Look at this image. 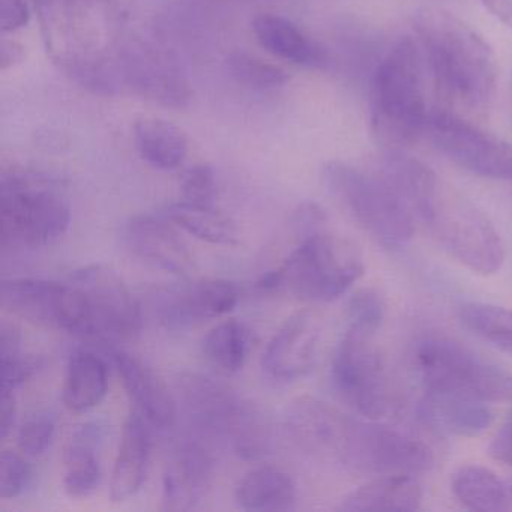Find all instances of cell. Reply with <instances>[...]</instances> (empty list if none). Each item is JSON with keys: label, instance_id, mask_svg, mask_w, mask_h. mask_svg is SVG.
Masks as SVG:
<instances>
[{"label": "cell", "instance_id": "cell-1", "mask_svg": "<svg viewBox=\"0 0 512 512\" xmlns=\"http://www.w3.org/2000/svg\"><path fill=\"white\" fill-rule=\"evenodd\" d=\"M413 23L440 97L454 109L484 115L497 89V61L490 44L442 8L418 11Z\"/></svg>", "mask_w": 512, "mask_h": 512}, {"label": "cell", "instance_id": "cell-2", "mask_svg": "<svg viewBox=\"0 0 512 512\" xmlns=\"http://www.w3.org/2000/svg\"><path fill=\"white\" fill-rule=\"evenodd\" d=\"M371 128L389 149L412 145L424 136L428 112L422 55L410 37L401 38L383 58L371 85Z\"/></svg>", "mask_w": 512, "mask_h": 512}, {"label": "cell", "instance_id": "cell-3", "mask_svg": "<svg viewBox=\"0 0 512 512\" xmlns=\"http://www.w3.org/2000/svg\"><path fill=\"white\" fill-rule=\"evenodd\" d=\"M359 248L334 233H314L302 239L286 262L260 278L263 292L284 289L307 302H332L341 298L364 275Z\"/></svg>", "mask_w": 512, "mask_h": 512}, {"label": "cell", "instance_id": "cell-4", "mask_svg": "<svg viewBox=\"0 0 512 512\" xmlns=\"http://www.w3.org/2000/svg\"><path fill=\"white\" fill-rule=\"evenodd\" d=\"M329 193L352 220L385 250L403 251L415 235V217L391 185L376 173L341 161L323 167Z\"/></svg>", "mask_w": 512, "mask_h": 512}, {"label": "cell", "instance_id": "cell-5", "mask_svg": "<svg viewBox=\"0 0 512 512\" xmlns=\"http://www.w3.org/2000/svg\"><path fill=\"white\" fill-rule=\"evenodd\" d=\"M416 220L427 227L443 251L473 274L487 277L502 268L505 245L499 232L487 215L460 194L440 184Z\"/></svg>", "mask_w": 512, "mask_h": 512}, {"label": "cell", "instance_id": "cell-6", "mask_svg": "<svg viewBox=\"0 0 512 512\" xmlns=\"http://www.w3.org/2000/svg\"><path fill=\"white\" fill-rule=\"evenodd\" d=\"M0 224L4 248L47 247L70 229L71 209L49 179L13 170L0 182Z\"/></svg>", "mask_w": 512, "mask_h": 512}, {"label": "cell", "instance_id": "cell-7", "mask_svg": "<svg viewBox=\"0 0 512 512\" xmlns=\"http://www.w3.org/2000/svg\"><path fill=\"white\" fill-rule=\"evenodd\" d=\"M415 368L428 394L454 395L482 403L512 401V374L445 337L416 346Z\"/></svg>", "mask_w": 512, "mask_h": 512}, {"label": "cell", "instance_id": "cell-8", "mask_svg": "<svg viewBox=\"0 0 512 512\" xmlns=\"http://www.w3.org/2000/svg\"><path fill=\"white\" fill-rule=\"evenodd\" d=\"M181 391L188 418L200 436L230 442L236 454L248 460L265 454L269 443L268 425L262 415L235 392L200 376L182 380Z\"/></svg>", "mask_w": 512, "mask_h": 512}, {"label": "cell", "instance_id": "cell-9", "mask_svg": "<svg viewBox=\"0 0 512 512\" xmlns=\"http://www.w3.org/2000/svg\"><path fill=\"white\" fill-rule=\"evenodd\" d=\"M377 331L350 323L332 361V382L344 401L371 421L388 418L397 397L376 343Z\"/></svg>", "mask_w": 512, "mask_h": 512}, {"label": "cell", "instance_id": "cell-10", "mask_svg": "<svg viewBox=\"0 0 512 512\" xmlns=\"http://www.w3.org/2000/svg\"><path fill=\"white\" fill-rule=\"evenodd\" d=\"M0 301L14 316L47 329L92 340L91 317L85 296L73 283L37 278L2 281Z\"/></svg>", "mask_w": 512, "mask_h": 512}, {"label": "cell", "instance_id": "cell-11", "mask_svg": "<svg viewBox=\"0 0 512 512\" xmlns=\"http://www.w3.org/2000/svg\"><path fill=\"white\" fill-rule=\"evenodd\" d=\"M376 422L352 418L338 463L352 472L373 476L416 475L433 466V452L425 443Z\"/></svg>", "mask_w": 512, "mask_h": 512}, {"label": "cell", "instance_id": "cell-12", "mask_svg": "<svg viewBox=\"0 0 512 512\" xmlns=\"http://www.w3.org/2000/svg\"><path fill=\"white\" fill-rule=\"evenodd\" d=\"M424 136L461 169L482 178L512 181V146L457 113L430 112Z\"/></svg>", "mask_w": 512, "mask_h": 512}, {"label": "cell", "instance_id": "cell-13", "mask_svg": "<svg viewBox=\"0 0 512 512\" xmlns=\"http://www.w3.org/2000/svg\"><path fill=\"white\" fill-rule=\"evenodd\" d=\"M70 281L85 296L92 340L125 343L139 337L142 310L115 271L103 265L85 266L77 269Z\"/></svg>", "mask_w": 512, "mask_h": 512}, {"label": "cell", "instance_id": "cell-14", "mask_svg": "<svg viewBox=\"0 0 512 512\" xmlns=\"http://www.w3.org/2000/svg\"><path fill=\"white\" fill-rule=\"evenodd\" d=\"M121 82L152 103L181 109L191 100L190 83L169 50L146 41H125L116 52Z\"/></svg>", "mask_w": 512, "mask_h": 512}, {"label": "cell", "instance_id": "cell-15", "mask_svg": "<svg viewBox=\"0 0 512 512\" xmlns=\"http://www.w3.org/2000/svg\"><path fill=\"white\" fill-rule=\"evenodd\" d=\"M319 319L311 311H298L271 338L262 356L266 379L289 385L307 376L317 358Z\"/></svg>", "mask_w": 512, "mask_h": 512}, {"label": "cell", "instance_id": "cell-16", "mask_svg": "<svg viewBox=\"0 0 512 512\" xmlns=\"http://www.w3.org/2000/svg\"><path fill=\"white\" fill-rule=\"evenodd\" d=\"M157 314L169 329H187L226 316L238 305V287L227 280L194 281L157 295Z\"/></svg>", "mask_w": 512, "mask_h": 512}, {"label": "cell", "instance_id": "cell-17", "mask_svg": "<svg viewBox=\"0 0 512 512\" xmlns=\"http://www.w3.org/2000/svg\"><path fill=\"white\" fill-rule=\"evenodd\" d=\"M169 218L136 215L125 221L119 232L122 247L140 262L167 274L188 277L194 260Z\"/></svg>", "mask_w": 512, "mask_h": 512}, {"label": "cell", "instance_id": "cell-18", "mask_svg": "<svg viewBox=\"0 0 512 512\" xmlns=\"http://www.w3.org/2000/svg\"><path fill=\"white\" fill-rule=\"evenodd\" d=\"M214 460L199 439H184L176 445L163 473V508L191 511L211 487Z\"/></svg>", "mask_w": 512, "mask_h": 512}, {"label": "cell", "instance_id": "cell-19", "mask_svg": "<svg viewBox=\"0 0 512 512\" xmlns=\"http://www.w3.org/2000/svg\"><path fill=\"white\" fill-rule=\"evenodd\" d=\"M350 419L323 401L304 397L287 409L286 427L293 442L305 452L338 461Z\"/></svg>", "mask_w": 512, "mask_h": 512}, {"label": "cell", "instance_id": "cell-20", "mask_svg": "<svg viewBox=\"0 0 512 512\" xmlns=\"http://www.w3.org/2000/svg\"><path fill=\"white\" fill-rule=\"evenodd\" d=\"M112 358L128 398L134 404V412L139 413L151 427L157 430L173 428L178 409H176L175 398L172 397L163 380L136 356L116 350L112 353Z\"/></svg>", "mask_w": 512, "mask_h": 512}, {"label": "cell", "instance_id": "cell-21", "mask_svg": "<svg viewBox=\"0 0 512 512\" xmlns=\"http://www.w3.org/2000/svg\"><path fill=\"white\" fill-rule=\"evenodd\" d=\"M151 430L137 412L131 413L122 428L121 443L113 466L110 499L127 502L142 488L151 457Z\"/></svg>", "mask_w": 512, "mask_h": 512}, {"label": "cell", "instance_id": "cell-22", "mask_svg": "<svg viewBox=\"0 0 512 512\" xmlns=\"http://www.w3.org/2000/svg\"><path fill=\"white\" fill-rule=\"evenodd\" d=\"M421 484L415 475L392 473L380 475L344 497L341 511L346 512H413L421 509Z\"/></svg>", "mask_w": 512, "mask_h": 512}, {"label": "cell", "instance_id": "cell-23", "mask_svg": "<svg viewBox=\"0 0 512 512\" xmlns=\"http://www.w3.org/2000/svg\"><path fill=\"white\" fill-rule=\"evenodd\" d=\"M253 32L266 52L284 61L308 68H323L328 64L325 50L286 17L259 14L253 20Z\"/></svg>", "mask_w": 512, "mask_h": 512}, {"label": "cell", "instance_id": "cell-24", "mask_svg": "<svg viewBox=\"0 0 512 512\" xmlns=\"http://www.w3.org/2000/svg\"><path fill=\"white\" fill-rule=\"evenodd\" d=\"M422 418L437 430L460 437H475L490 428V404L454 395L428 394L421 404Z\"/></svg>", "mask_w": 512, "mask_h": 512}, {"label": "cell", "instance_id": "cell-25", "mask_svg": "<svg viewBox=\"0 0 512 512\" xmlns=\"http://www.w3.org/2000/svg\"><path fill=\"white\" fill-rule=\"evenodd\" d=\"M109 391V367L97 353L79 350L71 355L65 374V406L71 412H89L100 406Z\"/></svg>", "mask_w": 512, "mask_h": 512}, {"label": "cell", "instance_id": "cell-26", "mask_svg": "<svg viewBox=\"0 0 512 512\" xmlns=\"http://www.w3.org/2000/svg\"><path fill=\"white\" fill-rule=\"evenodd\" d=\"M235 500L244 511H290L296 503V485L290 475L277 467H257L239 481Z\"/></svg>", "mask_w": 512, "mask_h": 512}, {"label": "cell", "instance_id": "cell-27", "mask_svg": "<svg viewBox=\"0 0 512 512\" xmlns=\"http://www.w3.org/2000/svg\"><path fill=\"white\" fill-rule=\"evenodd\" d=\"M134 143L142 160L163 172L178 169L188 155L187 134L166 119H139L134 125Z\"/></svg>", "mask_w": 512, "mask_h": 512}, {"label": "cell", "instance_id": "cell-28", "mask_svg": "<svg viewBox=\"0 0 512 512\" xmlns=\"http://www.w3.org/2000/svg\"><path fill=\"white\" fill-rule=\"evenodd\" d=\"M100 434L95 427L86 425L74 433L65 454V493L74 499L91 496L101 482V464L97 455Z\"/></svg>", "mask_w": 512, "mask_h": 512}, {"label": "cell", "instance_id": "cell-29", "mask_svg": "<svg viewBox=\"0 0 512 512\" xmlns=\"http://www.w3.org/2000/svg\"><path fill=\"white\" fill-rule=\"evenodd\" d=\"M455 499L470 511L500 512L509 508L505 485L496 473L478 464L463 466L452 475Z\"/></svg>", "mask_w": 512, "mask_h": 512}, {"label": "cell", "instance_id": "cell-30", "mask_svg": "<svg viewBox=\"0 0 512 512\" xmlns=\"http://www.w3.org/2000/svg\"><path fill=\"white\" fill-rule=\"evenodd\" d=\"M253 347V334L245 323L226 320L215 326L203 340V353L209 364L224 376L244 368Z\"/></svg>", "mask_w": 512, "mask_h": 512}, {"label": "cell", "instance_id": "cell-31", "mask_svg": "<svg viewBox=\"0 0 512 512\" xmlns=\"http://www.w3.org/2000/svg\"><path fill=\"white\" fill-rule=\"evenodd\" d=\"M166 217L194 238L214 245H235L238 227L229 215L215 206L179 202L169 206Z\"/></svg>", "mask_w": 512, "mask_h": 512}, {"label": "cell", "instance_id": "cell-32", "mask_svg": "<svg viewBox=\"0 0 512 512\" xmlns=\"http://www.w3.org/2000/svg\"><path fill=\"white\" fill-rule=\"evenodd\" d=\"M464 328L503 352L512 353V310L482 302H467L458 308Z\"/></svg>", "mask_w": 512, "mask_h": 512}, {"label": "cell", "instance_id": "cell-33", "mask_svg": "<svg viewBox=\"0 0 512 512\" xmlns=\"http://www.w3.org/2000/svg\"><path fill=\"white\" fill-rule=\"evenodd\" d=\"M227 68L239 85L254 91L281 88L289 80L283 68L245 52L232 53L227 59Z\"/></svg>", "mask_w": 512, "mask_h": 512}, {"label": "cell", "instance_id": "cell-34", "mask_svg": "<svg viewBox=\"0 0 512 512\" xmlns=\"http://www.w3.org/2000/svg\"><path fill=\"white\" fill-rule=\"evenodd\" d=\"M182 202L191 205L215 206L217 176L209 164L190 167L181 178Z\"/></svg>", "mask_w": 512, "mask_h": 512}, {"label": "cell", "instance_id": "cell-35", "mask_svg": "<svg viewBox=\"0 0 512 512\" xmlns=\"http://www.w3.org/2000/svg\"><path fill=\"white\" fill-rule=\"evenodd\" d=\"M32 469L19 452L4 451L0 458V497L16 499L31 484Z\"/></svg>", "mask_w": 512, "mask_h": 512}, {"label": "cell", "instance_id": "cell-36", "mask_svg": "<svg viewBox=\"0 0 512 512\" xmlns=\"http://www.w3.org/2000/svg\"><path fill=\"white\" fill-rule=\"evenodd\" d=\"M56 425L49 415L31 416L19 431V448L28 457H40L55 439Z\"/></svg>", "mask_w": 512, "mask_h": 512}, {"label": "cell", "instance_id": "cell-37", "mask_svg": "<svg viewBox=\"0 0 512 512\" xmlns=\"http://www.w3.org/2000/svg\"><path fill=\"white\" fill-rule=\"evenodd\" d=\"M350 323L379 331L385 320V302L379 292L361 289L349 301Z\"/></svg>", "mask_w": 512, "mask_h": 512}, {"label": "cell", "instance_id": "cell-38", "mask_svg": "<svg viewBox=\"0 0 512 512\" xmlns=\"http://www.w3.org/2000/svg\"><path fill=\"white\" fill-rule=\"evenodd\" d=\"M40 365V359L23 355V352L2 358V391H16L37 373Z\"/></svg>", "mask_w": 512, "mask_h": 512}, {"label": "cell", "instance_id": "cell-39", "mask_svg": "<svg viewBox=\"0 0 512 512\" xmlns=\"http://www.w3.org/2000/svg\"><path fill=\"white\" fill-rule=\"evenodd\" d=\"M326 221H328V215H326V212L323 211L317 203H301V205L296 208V211L293 212V226H295V229L298 230L304 238L325 230Z\"/></svg>", "mask_w": 512, "mask_h": 512}, {"label": "cell", "instance_id": "cell-40", "mask_svg": "<svg viewBox=\"0 0 512 512\" xmlns=\"http://www.w3.org/2000/svg\"><path fill=\"white\" fill-rule=\"evenodd\" d=\"M31 22V10L26 0H0V29L14 34Z\"/></svg>", "mask_w": 512, "mask_h": 512}, {"label": "cell", "instance_id": "cell-41", "mask_svg": "<svg viewBox=\"0 0 512 512\" xmlns=\"http://www.w3.org/2000/svg\"><path fill=\"white\" fill-rule=\"evenodd\" d=\"M488 452L494 460L512 467V413L491 440Z\"/></svg>", "mask_w": 512, "mask_h": 512}, {"label": "cell", "instance_id": "cell-42", "mask_svg": "<svg viewBox=\"0 0 512 512\" xmlns=\"http://www.w3.org/2000/svg\"><path fill=\"white\" fill-rule=\"evenodd\" d=\"M17 401L13 391H2L0 401V437L2 440L10 436L11 431L16 427Z\"/></svg>", "mask_w": 512, "mask_h": 512}, {"label": "cell", "instance_id": "cell-43", "mask_svg": "<svg viewBox=\"0 0 512 512\" xmlns=\"http://www.w3.org/2000/svg\"><path fill=\"white\" fill-rule=\"evenodd\" d=\"M22 353V334L13 323H2L0 326V358Z\"/></svg>", "mask_w": 512, "mask_h": 512}, {"label": "cell", "instance_id": "cell-44", "mask_svg": "<svg viewBox=\"0 0 512 512\" xmlns=\"http://www.w3.org/2000/svg\"><path fill=\"white\" fill-rule=\"evenodd\" d=\"M26 47L17 41L2 40L0 43V70L7 71L23 64L26 59Z\"/></svg>", "mask_w": 512, "mask_h": 512}, {"label": "cell", "instance_id": "cell-45", "mask_svg": "<svg viewBox=\"0 0 512 512\" xmlns=\"http://www.w3.org/2000/svg\"><path fill=\"white\" fill-rule=\"evenodd\" d=\"M497 20L512 29V0H481Z\"/></svg>", "mask_w": 512, "mask_h": 512}, {"label": "cell", "instance_id": "cell-46", "mask_svg": "<svg viewBox=\"0 0 512 512\" xmlns=\"http://www.w3.org/2000/svg\"><path fill=\"white\" fill-rule=\"evenodd\" d=\"M511 496H512V485H511Z\"/></svg>", "mask_w": 512, "mask_h": 512}]
</instances>
